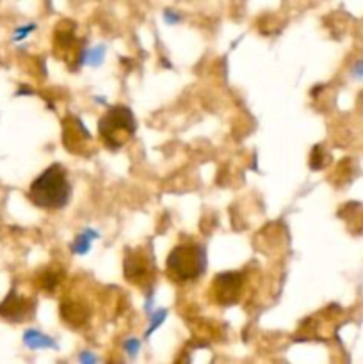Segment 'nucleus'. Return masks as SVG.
Masks as SVG:
<instances>
[{"label": "nucleus", "instance_id": "obj_10", "mask_svg": "<svg viewBox=\"0 0 363 364\" xmlns=\"http://www.w3.org/2000/svg\"><path fill=\"white\" fill-rule=\"evenodd\" d=\"M64 270L59 265H52L43 269L41 272L36 276V284H38L39 290L46 291V294H53L57 290V287L60 284V281L64 279Z\"/></svg>", "mask_w": 363, "mask_h": 364}, {"label": "nucleus", "instance_id": "obj_15", "mask_svg": "<svg viewBox=\"0 0 363 364\" xmlns=\"http://www.w3.org/2000/svg\"><path fill=\"white\" fill-rule=\"evenodd\" d=\"M352 75H354V77L363 78V60H362V63L356 64L354 68H352Z\"/></svg>", "mask_w": 363, "mask_h": 364}, {"label": "nucleus", "instance_id": "obj_5", "mask_svg": "<svg viewBox=\"0 0 363 364\" xmlns=\"http://www.w3.org/2000/svg\"><path fill=\"white\" fill-rule=\"evenodd\" d=\"M77 31V25L75 21L63 20L56 28V34H53V50H56V55L59 59H63L64 63L70 64V66H78L85 60L84 52V43L78 39V36L75 34Z\"/></svg>", "mask_w": 363, "mask_h": 364}, {"label": "nucleus", "instance_id": "obj_6", "mask_svg": "<svg viewBox=\"0 0 363 364\" xmlns=\"http://www.w3.org/2000/svg\"><path fill=\"white\" fill-rule=\"evenodd\" d=\"M246 287L244 272H221L212 281V295L217 304L233 306L241 301Z\"/></svg>", "mask_w": 363, "mask_h": 364}, {"label": "nucleus", "instance_id": "obj_14", "mask_svg": "<svg viewBox=\"0 0 363 364\" xmlns=\"http://www.w3.org/2000/svg\"><path fill=\"white\" fill-rule=\"evenodd\" d=\"M125 348L128 350V354L134 355V354H137V350L141 348V343H139L137 340H128L127 343H125Z\"/></svg>", "mask_w": 363, "mask_h": 364}, {"label": "nucleus", "instance_id": "obj_1", "mask_svg": "<svg viewBox=\"0 0 363 364\" xmlns=\"http://www.w3.org/2000/svg\"><path fill=\"white\" fill-rule=\"evenodd\" d=\"M71 183L68 171L60 164H52L28 187L32 205L43 210H60L70 203Z\"/></svg>", "mask_w": 363, "mask_h": 364}, {"label": "nucleus", "instance_id": "obj_12", "mask_svg": "<svg viewBox=\"0 0 363 364\" xmlns=\"http://www.w3.org/2000/svg\"><path fill=\"white\" fill-rule=\"evenodd\" d=\"M96 237H98V235H96L95 231L85 230L84 233H80L75 238V242L71 244V251H73L75 255H85V252L89 251V247H91V240Z\"/></svg>", "mask_w": 363, "mask_h": 364}, {"label": "nucleus", "instance_id": "obj_4", "mask_svg": "<svg viewBox=\"0 0 363 364\" xmlns=\"http://www.w3.org/2000/svg\"><path fill=\"white\" fill-rule=\"evenodd\" d=\"M123 276L141 290H149L155 283V258L144 249H128L123 259Z\"/></svg>", "mask_w": 363, "mask_h": 364}, {"label": "nucleus", "instance_id": "obj_9", "mask_svg": "<svg viewBox=\"0 0 363 364\" xmlns=\"http://www.w3.org/2000/svg\"><path fill=\"white\" fill-rule=\"evenodd\" d=\"M60 318L71 329H82L91 320V308L82 299L66 297L60 302Z\"/></svg>", "mask_w": 363, "mask_h": 364}, {"label": "nucleus", "instance_id": "obj_18", "mask_svg": "<svg viewBox=\"0 0 363 364\" xmlns=\"http://www.w3.org/2000/svg\"><path fill=\"white\" fill-rule=\"evenodd\" d=\"M80 361H95V358H91V355L84 354V355H80Z\"/></svg>", "mask_w": 363, "mask_h": 364}, {"label": "nucleus", "instance_id": "obj_2", "mask_svg": "<svg viewBox=\"0 0 363 364\" xmlns=\"http://www.w3.org/2000/svg\"><path fill=\"white\" fill-rule=\"evenodd\" d=\"M206 269V252L201 244L184 242L173 247L166 259L167 276L174 283H191L203 276Z\"/></svg>", "mask_w": 363, "mask_h": 364}, {"label": "nucleus", "instance_id": "obj_7", "mask_svg": "<svg viewBox=\"0 0 363 364\" xmlns=\"http://www.w3.org/2000/svg\"><path fill=\"white\" fill-rule=\"evenodd\" d=\"M93 137L77 116H66L63 121V144L73 155H82L91 146Z\"/></svg>", "mask_w": 363, "mask_h": 364}, {"label": "nucleus", "instance_id": "obj_8", "mask_svg": "<svg viewBox=\"0 0 363 364\" xmlns=\"http://www.w3.org/2000/svg\"><path fill=\"white\" fill-rule=\"evenodd\" d=\"M36 311V301L28 297H21L16 291H11L2 302H0V316L13 323H21L32 318Z\"/></svg>", "mask_w": 363, "mask_h": 364}, {"label": "nucleus", "instance_id": "obj_11", "mask_svg": "<svg viewBox=\"0 0 363 364\" xmlns=\"http://www.w3.org/2000/svg\"><path fill=\"white\" fill-rule=\"evenodd\" d=\"M25 345L31 348H48V347H56L53 340H50L48 336L45 334L38 333V331H27L23 338Z\"/></svg>", "mask_w": 363, "mask_h": 364}, {"label": "nucleus", "instance_id": "obj_13", "mask_svg": "<svg viewBox=\"0 0 363 364\" xmlns=\"http://www.w3.org/2000/svg\"><path fill=\"white\" fill-rule=\"evenodd\" d=\"M310 166H312V169H320V167H324V156L322 151H320V146H315V148H313Z\"/></svg>", "mask_w": 363, "mask_h": 364}, {"label": "nucleus", "instance_id": "obj_3", "mask_svg": "<svg viewBox=\"0 0 363 364\" xmlns=\"http://www.w3.org/2000/svg\"><path fill=\"white\" fill-rule=\"evenodd\" d=\"M137 130V123L127 105H114L105 110L98 121V135L109 149H120L130 141Z\"/></svg>", "mask_w": 363, "mask_h": 364}, {"label": "nucleus", "instance_id": "obj_17", "mask_svg": "<svg viewBox=\"0 0 363 364\" xmlns=\"http://www.w3.org/2000/svg\"><path fill=\"white\" fill-rule=\"evenodd\" d=\"M31 31H34V25H28L27 28H21L20 32H16V38H14V39H21L23 36H27Z\"/></svg>", "mask_w": 363, "mask_h": 364}, {"label": "nucleus", "instance_id": "obj_16", "mask_svg": "<svg viewBox=\"0 0 363 364\" xmlns=\"http://www.w3.org/2000/svg\"><path fill=\"white\" fill-rule=\"evenodd\" d=\"M164 16H166V20L169 21V23H177L178 21V14H174L173 11H166V14H164Z\"/></svg>", "mask_w": 363, "mask_h": 364}]
</instances>
